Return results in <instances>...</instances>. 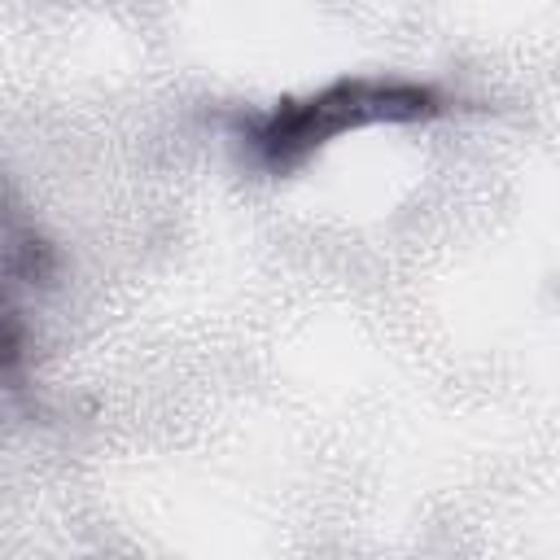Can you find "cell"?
Here are the masks:
<instances>
[{
  "label": "cell",
  "mask_w": 560,
  "mask_h": 560,
  "mask_svg": "<svg viewBox=\"0 0 560 560\" xmlns=\"http://www.w3.org/2000/svg\"><path fill=\"white\" fill-rule=\"evenodd\" d=\"M429 109V92L424 88H407V83H332L328 92L298 101V105H280L262 127H258V153L271 166H293L302 162L311 149L328 144L332 136L363 127V122H381V118H420Z\"/></svg>",
  "instance_id": "cell-1"
},
{
  "label": "cell",
  "mask_w": 560,
  "mask_h": 560,
  "mask_svg": "<svg viewBox=\"0 0 560 560\" xmlns=\"http://www.w3.org/2000/svg\"><path fill=\"white\" fill-rule=\"evenodd\" d=\"M13 354H18V319H13L9 302L0 298V368H4Z\"/></svg>",
  "instance_id": "cell-2"
}]
</instances>
